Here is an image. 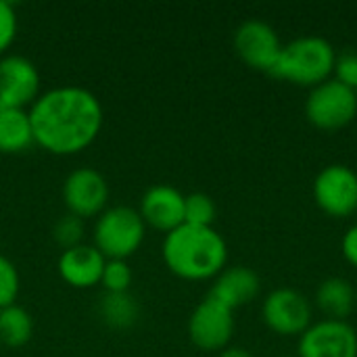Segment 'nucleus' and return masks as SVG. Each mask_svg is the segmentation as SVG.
Returning <instances> with one entry per match:
<instances>
[{
    "mask_svg": "<svg viewBox=\"0 0 357 357\" xmlns=\"http://www.w3.org/2000/svg\"><path fill=\"white\" fill-rule=\"evenodd\" d=\"M33 142L52 155H75L100 134L105 111L98 96L82 86H56L29 107Z\"/></svg>",
    "mask_w": 357,
    "mask_h": 357,
    "instance_id": "obj_1",
    "label": "nucleus"
},
{
    "mask_svg": "<svg viewBox=\"0 0 357 357\" xmlns=\"http://www.w3.org/2000/svg\"><path fill=\"white\" fill-rule=\"evenodd\" d=\"M161 253L167 270L184 280L215 278L228 261L226 241L213 226H178L165 234Z\"/></svg>",
    "mask_w": 357,
    "mask_h": 357,
    "instance_id": "obj_2",
    "label": "nucleus"
},
{
    "mask_svg": "<svg viewBox=\"0 0 357 357\" xmlns=\"http://www.w3.org/2000/svg\"><path fill=\"white\" fill-rule=\"evenodd\" d=\"M337 50L322 36H301L282 44L280 56L270 71L272 77L303 86L316 88L322 82L331 79L335 71Z\"/></svg>",
    "mask_w": 357,
    "mask_h": 357,
    "instance_id": "obj_3",
    "label": "nucleus"
},
{
    "mask_svg": "<svg viewBox=\"0 0 357 357\" xmlns=\"http://www.w3.org/2000/svg\"><path fill=\"white\" fill-rule=\"evenodd\" d=\"M146 224L142 215L128 205H115L105 209L94 224V247L107 259L132 257L144 241Z\"/></svg>",
    "mask_w": 357,
    "mask_h": 357,
    "instance_id": "obj_4",
    "label": "nucleus"
},
{
    "mask_svg": "<svg viewBox=\"0 0 357 357\" xmlns=\"http://www.w3.org/2000/svg\"><path fill=\"white\" fill-rule=\"evenodd\" d=\"M307 121L324 132H337L347 128L357 117L356 90L331 77L310 90L305 100Z\"/></svg>",
    "mask_w": 357,
    "mask_h": 357,
    "instance_id": "obj_5",
    "label": "nucleus"
},
{
    "mask_svg": "<svg viewBox=\"0 0 357 357\" xmlns=\"http://www.w3.org/2000/svg\"><path fill=\"white\" fill-rule=\"evenodd\" d=\"M234 335V310L207 295L188 318V337L201 351H224Z\"/></svg>",
    "mask_w": 357,
    "mask_h": 357,
    "instance_id": "obj_6",
    "label": "nucleus"
},
{
    "mask_svg": "<svg viewBox=\"0 0 357 357\" xmlns=\"http://www.w3.org/2000/svg\"><path fill=\"white\" fill-rule=\"evenodd\" d=\"M314 201L331 218H349L357 211V172L333 163L314 180Z\"/></svg>",
    "mask_w": 357,
    "mask_h": 357,
    "instance_id": "obj_7",
    "label": "nucleus"
},
{
    "mask_svg": "<svg viewBox=\"0 0 357 357\" xmlns=\"http://www.w3.org/2000/svg\"><path fill=\"white\" fill-rule=\"evenodd\" d=\"M266 326L280 337H301L312 322V303L295 289L272 291L261 305Z\"/></svg>",
    "mask_w": 357,
    "mask_h": 357,
    "instance_id": "obj_8",
    "label": "nucleus"
},
{
    "mask_svg": "<svg viewBox=\"0 0 357 357\" xmlns=\"http://www.w3.org/2000/svg\"><path fill=\"white\" fill-rule=\"evenodd\" d=\"M234 50L247 67L270 73L280 56L282 42L270 23L249 19L234 31Z\"/></svg>",
    "mask_w": 357,
    "mask_h": 357,
    "instance_id": "obj_9",
    "label": "nucleus"
},
{
    "mask_svg": "<svg viewBox=\"0 0 357 357\" xmlns=\"http://www.w3.org/2000/svg\"><path fill=\"white\" fill-rule=\"evenodd\" d=\"M40 96L38 67L21 54L0 59V109H25Z\"/></svg>",
    "mask_w": 357,
    "mask_h": 357,
    "instance_id": "obj_10",
    "label": "nucleus"
},
{
    "mask_svg": "<svg viewBox=\"0 0 357 357\" xmlns=\"http://www.w3.org/2000/svg\"><path fill=\"white\" fill-rule=\"evenodd\" d=\"M63 201L82 220L100 215L109 203V184L98 169L77 167L63 182Z\"/></svg>",
    "mask_w": 357,
    "mask_h": 357,
    "instance_id": "obj_11",
    "label": "nucleus"
},
{
    "mask_svg": "<svg viewBox=\"0 0 357 357\" xmlns=\"http://www.w3.org/2000/svg\"><path fill=\"white\" fill-rule=\"evenodd\" d=\"M299 357H357V333L349 322L322 320L299 337Z\"/></svg>",
    "mask_w": 357,
    "mask_h": 357,
    "instance_id": "obj_12",
    "label": "nucleus"
},
{
    "mask_svg": "<svg viewBox=\"0 0 357 357\" xmlns=\"http://www.w3.org/2000/svg\"><path fill=\"white\" fill-rule=\"evenodd\" d=\"M184 195L169 184L151 186L140 201L138 213L146 226H153L161 232H172L184 224Z\"/></svg>",
    "mask_w": 357,
    "mask_h": 357,
    "instance_id": "obj_13",
    "label": "nucleus"
},
{
    "mask_svg": "<svg viewBox=\"0 0 357 357\" xmlns=\"http://www.w3.org/2000/svg\"><path fill=\"white\" fill-rule=\"evenodd\" d=\"M107 257L94 245H77L61 253L56 270L63 282L73 289H92L100 284Z\"/></svg>",
    "mask_w": 357,
    "mask_h": 357,
    "instance_id": "obj_14",
    "label": "nucleus"
},
{
    "mask_svg": "<svg viewBox=\"0 0 357 357\" xmlns=\"http://www.w3.org/2000/svg\"><path fill=\"white\" fill-rule=\"evenodd\" d=\"M259 291H261V280L257 272L247 266H234L228 270L224 268L215 276L209 295L236 312L238 307L249 305L259 295Z\"/></svg>",
    "mask_w": 357,
    "mask_h": 357,
    "instance_id": "obj_15",
    "label": "nucleus"
},
{
    "mask_svg": "<svg viewBox=\"0 0 357 357\" xmlns=\"http://www.w3.org/2000/svg\"><path fill=\"white\" fill-rule=\"evenodd\" d=\"M316 305L326 316V320L347 322L356 310V287L347 278L331 276L318 284Z\"/></svg>",
    "mask_w": 357,
    "mask_h": 357,
    "instance_id": "obj_16",
    "label": "nucleus"
},
{
    "mask_svg": "<svg viewBox=\"0 0 357 357\" xmlns=\"http://www.w3.org/2000/svg\"><path fill=\"white\" fill-rule=\"evenodd\" d=\"M33 142V130L29 111L25 109H0V153L17 155L27 151Z\"/></svg>",
    "mask_w": 357,
    "mask_h": 357,
    "instance_id": "obj_17",
    "label": "nucleus"
},
{
    "mask_svg": "<svg viewBox=\"0 0 357 357\" xmlns=\"http://www.w3.org/2000/svg\"><path fill=\"white\" fill-rule=\"evenodd\" d=\"M100 320L115 331L132 328L140 318V305L130 293H105L98 301Z\"/></svg>",
    "mask_w": 357,
    "mask_h": 357,
    "instance_id": "obj_18",
    "label": "nucleus"
},
{
    "mask_svg": "<svg viewBox=\"0 0 357 357\" xmlns=\"http://www.w3.org/2000/svg\"><path fill=\"white\" fill-rule=\"evenodd\" d=\"M33 337V318L31 314L13 303L0 310V343L6 347H23Z\"/></svg>",
    "mask_w": 357,
    "mask_h": 357,
    "instance_id": "obj_19",
    "label": "nucleus"
},
{
    "mask_svg": "<svg viewBox=\"0 0 357 357\" xmlns=\"http://www.w3.org/2000/svg\"><path fill=\"white\" fill-rule=\"evenodd\" d=\"M218 215L215 201L205 192H192L184 199V224L190 226H213Z\"/></svg>",
    "mask_w": 357,
    "mask_h": 357,
    "instance_id": "obj_20",
    "label": "nucleus"
},
{
    "mask_svg": "<svg viewBox=\"0 0 357 357\" xmlns=\"http://www.w3.org/2000/svg\"><path fill=\"white\" fill-rule=\"evenodd\" d=\"M84 232H86L84 220L73 213L61 215L52 226V238L63 251L84 245Z\"/></svg>",
    "mask_w": 357,
    "mask_h": 357,
    "instance_id": "obj_21",
    "label": "nucleus"
},
{
    "mask_svg": "<svg viewBox=\"0 0 357 357\" xmlns=\"http://www.w3.org/2000/svg\"><path fill=\"white\" fill-rule=\"evenodd\" d=\"M134 274L126 259H107L100 284L105 293H130Z\"/></svg>",
    "mask_w": 357,
    "mask_h": 357,
    "instance_id": "obj_22",
    "label": "nucleus"
},
{
    "mask_svg": "<svg viewBox=\"0 0 357 357\" xmlns=\"http://www.w3.org/2000/svg\"><path fill=\"white\" fill-rule=\"evenodd\" d=\"M21 291V278H19V270L17 266L0 255V310L13 305L19 297Z\"/></svg>",
    "mask_w": 357,
    "mask_h": 357,
    "instance_id": "obj_23",
    "label": "nucleus"
},
{
    "mask_svg": "<svg viewBox=\"0 0 357 357\" xmlns=\"http://www.w3.org/2000/svg\"><path fill=\"white\" fill-rule=\"evenodd\" d=\"M17 29H19V19L15 6L8 0H0V59L13 46L17 38Z\"/></svg>",
    "mask_w": 357,
    "mask_h": 357,
    "instance_id": "obj_24",
    "label": "nucleus"
},
{
    "mask_svg": "<svg viewBox=\"0 0 357 357\" xmlns=\"http://www.w3.org/2000/svg\"><path fill=\"white\" fill-rule=\"evenodd\" d=\"M335 79H339L341 84L356 88L357 86V50L349 48L343 50L341 54H337L335 61Z\"/></svg>",
    "mask_w": 357,
    "mask_h": 357,
    "instance_id": "obj_25",
    "label": "nucleus"
},
{
    "mask_svg": "<svg viewBox=\"0 0 357 357\" xmlns=\"http://www.w3.org/2000/svg\"><path fill=\"white\" fill-rule=\"evenodd\" d=\"M341 251H343V257H345L354 268H357V224H354V226L343 234Z\"/></svg>",
    "mask_w": 357,
    "mask_h": 357,
    "instance_id": "obj_26",
    "label": "nucleus"
},
{
    "mask_svg": "<svg viewBox=\"0 0 357 357\" xmlns=\"http://www.w3.org/2000/svg\"><path fill=\"white\" fill-rule=\"evenodd\" d=\"M218 357H255L249 349L245 347H226L224 351H220Z\"/></svg>",
    "mask_w": 357,
    "mask_h": 357,
    "instance_id": "obj_27",
    "label": "nucleus"
},
{
    "mask_svg": "<svg viewBox=\"0 0 357 357\" xmlns=\"http://www.w3.org/2000/svg\"><path fill=\"white\" fill-rule=\"evenodd\" d=\"M356 305H357V287H356Z\"/></svg>",
    "mask_w": 357,
    "mask_h": 357,
    "instance_id": "obj_28",
    "label": "nucleus"
},
{
    "mask_svg": "<svg viewBox=\"0 0 357 357\" xmlns=\"http://www.w3.org/2000/svg\"><path fill=\"white\" fill-rule=\"evenodd\" d=\"M354 90H356V96H357V86H356V88H354Z\"/></svg>",
    "mask_w": 357,
    "mask_h": 357,
    "instance_id": "obj_29",
    "label": "nucleus"
},
{
    "mask_svg": "<svg viewBox=\"0 0 357 357\" xmlns=\"http://www.w3.org/2000/svg\"><path fill=\"white\" fill-rule=\"evenodd\" d=\"M284 357H293V356H284Z\"/></svg>",
    "mask_w": 357,
    "mask_h": 357,
    "instance_id": "obj_30",
    "label": "nucleus"
}]
</instances>
